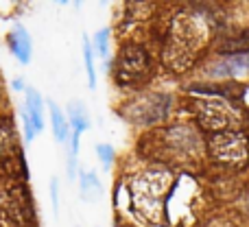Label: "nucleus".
<instances>
[{
  "label": "nucleus",
  "mask_w": 249,
  "mask_h": 227,
  "mask_svg": "<svg viewBox=\"0 0 249 227\" xmlns=\"http://www.w3.org/2000/svg\"><path fill=\"white\" fill-rule=\"evenodd\" d=\"M203 26L206 24L199 17L188 16V13H179L173 20L166 46H164V61L168 68L181 72L188 66H193L195 57L201 48V42L206 39Z\"/></svg>",
  "instance_id": "nucleus-1"
},
{
  "label": "nucleus",
  "mask_w": 249,
  "mask_h": 227,
  "mask_svg": "<svg viewBox=\"0 0 249 227\" xmlns=\"http://www.w3.org/2000/svg\"><path fill=\"white\" fill-rule=\"evenodd\" d=\"M210 157L225 166H245L249 159V138L243 131H221L208 136Z\"/></svg>",
  "instance_id": "nucleus-2"
},
{
  "label": "nucleus",
  "mask_w": 249,
  "mask_h": 227,
  "mask_svg": "<svg viewBox=\"0 0 249 227\" xmlns=\"http://www.w3.org/2000/svg\"><path fill=\"white\" fill-rule=\"evenodd\" d=\"M151 70V57L140 44H124L116 57L114 77L121 86H133L142 81Z\"/></svg>",
  "instance_id": "nucleus-3"
},
{
  "label": "nucleus",
  "mask_w": 249,
  "mask_h": 227,
  "mask_svg": "<svg viewBox=\"0 0 249 227\" xmlns=\"http://www.w3.org/2000/svg\"><path fill=\"white\" fill-rule=\"evenodd\" d=\"M195 114L199 124L210 133L230 131L234 122V112L221 101H195Z\"/></svg>",
  "instance_id": "nucleus-4"
},
{
  "label": "nucleus",
  "mask_w": 249,
  "mask_h": 227,
  "mask_svg": "<svg viewBox=\"0 0 249 227\" xmlns=\"http://www.w3.org/2000/svg\"><path fill=\"white\" fill-rule=\"evenodd\" d=\"M168 107H171V99L164 94H146L144 99L133 101L131 103V118L138 120V122H158L164 116L168 114Z\"/></svg>",
  "instance_id": "nucleus-5"
},
{
  "label": "nucleus",
  "mask_w": 249,
  "mask_h": 227,
  "mask_svg": "<svg viewBox=\"0 0 249 227\" xmlns=\"http://www.w3.org/2000/svg\"><path fill=\"white\" fill-rule=\"evenodd\" d=\"M22 116L29 118L35 133H39L44 129V103H42V96H39L37 90H33V87L26 90V109Z\"/></svg>",
  "instance_id": "nucleus-6"
},
{
  "label": "nucleus",
  "mask_w": 249,
  "mask_h": 227,
  "mask_svg": "<svg viewBox=\"0 0 249 227\" xmlns=\"http://www.w3.org/2000/svg\"><path fill=\"white\" fill-rule=\"evenodd\" d=\"M9 46H11L13 55H16L22 64H29V59H31V37L22 26H16V29L9 33Z\"/></svg>",
  "instance_id": "nucleus-7"
},
{
  "label": "nucleus",
  "mask_w": 249,
  "mask_h": 227,
  "mask_svg": "<svg viewBox=\"0 0 249 227\" xmlns=\"http://www.w3.org/2000/svg\"><path fill=\"white\" fill-rule=\"evenodd\" d=\"M18 153L16 131L9 122H0V164H7Z\"/></svg>",
  "instance_id": "nucleus-8"
},
{
  "label": "nucleus",
  "mask_w": 249,
  "mask_h": 227,
  "mask_svg": "<svg viewBox=\"0 0 249 227\" xmlns=\"http://www.w3.org/2000/svg\"><path fill=\"white\" fill-rule=\"evenodd\" d=\"M48 107H51V120H53V131H55V140L57 142H66L72 133H70V122L66 120L64 112L59 109V105L55 101H48Z\"/></svg>",
  "instance_id": "nucleus-9"
},
{
  "label": "nucleus",
  "mask_w": 249,
  "mask_h": 227,
  "mask_svg": "<svg viewBox=\"0 0 249 227\" xmlns=\"http://www.w3.org/2000/svg\"><path fill=\"white\" fill-rule=\"evenodd\" d=\"M249 70V57L247 55H234L230 59L221 61V66L214 70L216 74H223V77H236Z\"/></svg>",
  "instance_id": "nucleus-10"
},
{
  "label": "nucleus",
  "mask_w": 249,
  "mask_h": 227,
  "mask_svg": "<svg viewBox=\"0 0 249 227\" xmlns=\"http://www.w3.org/2000/svg\"><path fill=\"white\" fill-rule=\"evenodd\" d=\"M70 124H72V155L79 149V136L83 133V129L88 127V118H86V109L81 105H70Z\"/></svg>",
  "instance_id": "nucleus-11"
},
{
  "label": "nucleus",
  "mask_w": 249,
  "mask_h": 227,
  "mask_svg": "<svg viewBox=\"0 0 249 227\" xmlns=\"http://www.w3.org/2000/svg\"><path fill=\"white\" fill-rule=\"evenodd\" d=\"M249 51V31H243L241 35H236V37H230L223 42V46H221V52H228V55H245Z\"/></svg>",
  "instance_id": "nucleus-12"
},
{
  "label": "nucleus",
  "mask_w": 249,
  "mask_h": 227,
  "mask_svg": "<svg viewBox=\"0 0 249 227\" xmlns=\"http://www.w3.org/2000/svg\"><path fill=\"white\" fill-rule=\"evenodd\" d=\"M83 59H86V70H88V83L94 90L96 87V70H94V57H92V44L88 37H83Z\"/></svg>",
  "instance_id": "nucleus-13"
},
{
  "label": "nucleus",
  "mask_w": 249,
  "mask_h": 227,
  "mask_svg": "<svg viewBox=\"0 0 249 227\" xmlns=\"http://www.w3.org/2000/svg\"><path fill=\"white\" fill-rule=\"evenodd\" d=\"M90 190L92 192H99L101 186L96 184V177L92 175V173H83L81 175V192H83V197H90Z\"/></svg>",
  "instance_id": "nucleus-14"
},
{
  "label": "nucleus",
  "mask_w": 249,
  "mask_h": 227,
  "mask_svg": "<svg viewBox=\"0 0 249 227\" xmlns=\"http://www.w3.org/2000/svg\"><path fill=\"white\" fill-rule=\"evenodd\" d=\"M107 39H109V31L107 29H103V31H99V33L94 35V48H96V52L99 55H107Z\"/></svg>",
  "instance_id": "nucleus-15"
},
{
  "label": "nucleus",
  "mask_w": 249,
  "mask_h": 227,
  "mask_svg": "<svg viewBox=\"0 0 249 227\" xmlns=\"http://www.w3.org/2000/svg\"><path fill=\"white\" fill-rule=\"evenodd\" d=\"M96 155H99L101 162L105 164V168L112 166V162H114V149L109 144H99V146H96Z\"/></svg>",
  "instance_id": "nucleus-16"
},
{
  "label": "nucleus",
  "mask_w": 249,
  "mask_h": 227,
  "mask_svg": "<svg viewBox=\"0 0 249 227\" xmlns=\"http://www.w3.org/2000/svg\"><path fill=\"white\" fill-rule=\"evenodd\" d=\"M51 190H53V208H55V212H57V210H59V194H57V179H53Z\"/></svg>",
  "instance_id": "nucleus-17"
}]
</instances>
